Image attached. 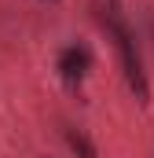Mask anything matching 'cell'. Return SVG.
Masks as SVG:
<instances>
[{
	"mask_svg": "<svg viewBox=\"0 0 154 158\" xmlns=\"http://www.w3.org/2000/svg\"><path fill=\"white\" fill-rule=\"evenodd\" d=\"M103 26H107V33H110V40H114V48H117L121 74H125V81H128L132 96H136L140 103H147V99H151V81H147V70H143V55H140L136 33H132V26L125 22V15H121L117 0L103 11Z\"/></svg>",
	"mask_w": 154,
	"mask_h": 158,
	"instance_id": "cell-1",
	"label": "cell"
},
{
	"mask_svg": "<svg viewBox=\"0 0 154 158\" xmlns=\"http://www.w3.org/2000/svg\"><path fill=\"white\" fill-rule=\"evenodd\" d=\"M59 77L66 81L70 88H77L81 81L88 77V70H92V52L84 48V44H66L63 52H59Z\"/></svg>",
	"mask_w": 154,
	"mask_h": 158,
	"instance_id": "cell-2",
	"label": "cell"
},
{
	"mask_svg": "<svg viewBox=\"0 0 154 158\" xmlns=\"http://www.w3.org/2000/svg\"><path fill=\"white\" fill-rule=\"evenodd\" d=\"M63 136H66V143H70V151H74L77 158H99L95 143L88 140V132H81V129H74V125H66V129H63Z\"/></svg>",
	"mask_w": 154,
	"mask_h": 158,
	"instance_id": "cell-3",
	"label": "cell"
}]
</instances>
